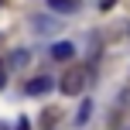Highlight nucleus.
Here are the masks:
<instances>
[{
    "instance_id": "1",
    "label": "nucleus",
    "mask_w": 130,
    "mask_h": 130,
    "mask_svg": "<svg viewBox=\"0 0 130 130\" xmlns=\"http://www.w3.org/2000/svg\"><path fill=\"white\" fill-rule=\"evenodd\" d=\"M86 86H89V69L86 65H69L58 82V89L65 96H79V92H86Z\"/></svg>"
},
{
    "instance_id": "2",
    "label": "nucleus",
    "mask_w": 130,
    "mask_h": 130,
    "mask_svg": "<svg viewBox=\"0 0 130 130\" xmlns=\"http://www.w3.org/2000/svg\"><path fill=\"white\" fill-rule=\"evenodd\" d=\"M52 86H55V82H52L48 75H38V79H31V82L24 86V92H27V96H45Z\"/></svg>"
},
{
    "instance_id": "3",
    "label": "nucleus",
    "mask_w": 130,
    "mask_h": 130,
    "mask_svg": "<svg viewBox=\"0 0 130 130\" xmlns=\"http://www.w3.org/2000/svg\"><path fill=\"white\" fill-rule=\"evenodd\" d=\"M72 55H75V48H72L69 41H58V45H52V58H55V62H72Z\"/></svg>"
},
{
    "instance_id": "4",
    "label": "nucleus",
    "mask_w": 130,
    "mask_h": 130,
    "mask_svg": "<svg viewBox=\"0 0 130 130\" xmlns=\"http://www.w3.org/2000/svg\"><path fill=\"white\" fill-rule=\"evenodd\" d=\"M48 7L58 14H75L79 10V0H48Z\"/></svg>"
},
{
    "instance_id": "5",
    "label": "nucleus",
    "mask_w": 130,
    "mask_h": 130,
    "mask_svg": "<svg viewBox=\"0 0 130 130\" xmlns=\"http://www.w3.org/2000/svg\"><path fill=\"white\" fill-rule=\"evenodd\" d=\"M89 113H92V103L86 99V103L79 106V113H75V127H86V123H89Z\"/></svg>"
},
{
    "instance_id": "6",
    "label": "nucleus",
    "mask_w": 130,
    "mask_h": 130,
    "mask_svg": "<svg viewBox=\"0 0 130 130\" xmlns=\"http://www.w3.org/2000/svg\"><path fill=\"white\" fill-rule=\"evenodd\" d=\"M27 58H31V55H27L24 48H17V52L10 55V65H14V69H24V65H27Z\"/></svg>"
},
{
    "instance_id": "7",
    "label": "nucleus",
    "mask_w": 130,
    "mask_h": 130,
    "mask_svg": "<svg viewBox=\"0 0 130 130\" xmlns=\"http://www.w3.org/2000/svg\"><path fill=\"white\" fill-rule=\"evenodd\" d=\"M4 86H7V65L0 62V89H4Z\"/></svg>"
},
{
    "instance_id": "8",
    "label": "nucleus",
    "mask_w": 130,
    "mask_h": 130,
    "mask_svg": "<svg viewBox=\"0 0 130 130\" xmlns=\"http://www.w3.org/2000/svg\"><path fill=\"white\" fill-rule=\"evenodd\" d=\"M14 130H31V123H27V117H21V120H17V127H14Z\"/></svg>"
},
{
    "instance_id": "9",
    "label": "nucleus",
    "mask_w": 130,
    "mask_h": 130,
    "mask_svg": "<svg viewBox=\"0 0 130 130\" xmlns=\"http://www.w3.org/2000/svg\"><path fill=\"white\" fill-rule=\"evenodd\" d=\"M113 4H117V0H99V7H103V10H110Z\"/></svg>"
}]
</instances>
